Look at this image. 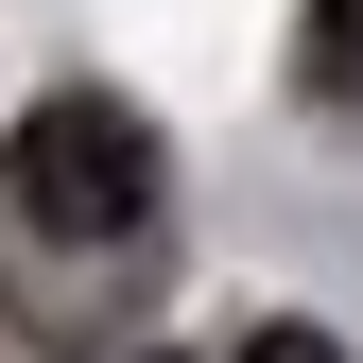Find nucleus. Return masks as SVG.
Instances as JSON below:
<instances>
[{"label":"nucleus","instance_id":"nucleus-3","mask_svg":"<svg viewBox=\"0 0 363 363\" xmlns=\"http://www.w3.org/2000/svg\"><path fill=\"white\" fill-rule=\"evenodd\" d=\"M242 363H346V346H329V329H294V311H277V329H259Z\"/></svg>","mask_w":363,"mask_h":363},{"label":"nucleus","instance_id":"nucleus-2","mask_svg":"<svg viewBox=\"0 0 363 363\" xmlns=\"http://www.w3.org/2000/svg\"><path fill=\"white\" fill-rule=\"evenodd\" d=\"M311 86L363 104V0H311Z\"/></svg>","mask_w":363,"mask_h":363},{"label":"nucleus","instance_id":"nucleus-1","mask_svg":"<svg viewBox=\"0 0 363 363\" xmlns=\"http://www.w3.org/2000/svg\"><path fill=\"white\" fill-rule=\"evenodd\" d=\"M0 225L52 259H104L156 225V121L104 104V86H69V104H35L18 139H0Z\"/></svg>","mask_w":363,"mask_h":363}]
</instances>
